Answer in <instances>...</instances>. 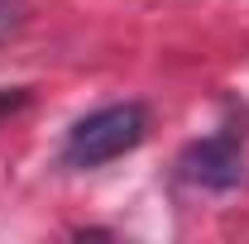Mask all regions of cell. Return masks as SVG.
I'll use <instances>...</instances> for the list:
<instances>
[{"label": "cell", "mask_w": 249, "mask_h": 244, "mask_svg": "<svg viewBox=\"0 0 249 244\" xmlns=\"http://www.w3.org/2000/svg\"><path fill=\"white\" fill-rule=\"evenodd\" d=\"M144 134H149V110H144L139 101L91 110L87 120H77L67 129L62 163H67V168H101V163H110V158H124L129 149H139Z\"/></svg>", "instance_id": "obj_1"}, {"label": "cell", "mask_w": 249, "mask_h": 244, "mask_svg": "<svg viewBox=\"0 0 249 244\" xmlns=\"http://www.w3.org/2000/svg\"><path fill=\"white\" fill-rule=\"evenodd\" d=\"M182 173L201 187H235L245 177V153L235 139L216 134V139H201L182 153Z\"/></svg>", "instance_id": "obj_2"}, {"label": "cell", "mask_w": 249, "mask_h": 244, "mask_svg": "<svg viewBox=\"0 0 249 244\" xmlns=\"http://www.w3.org/2000/svg\"><path fill=\"white\" fill-rule=\"evenodd\" d=\"M24 24V0H0V43Z\"/></svg>", "instance_id": "obj_3"}]
</instances>
